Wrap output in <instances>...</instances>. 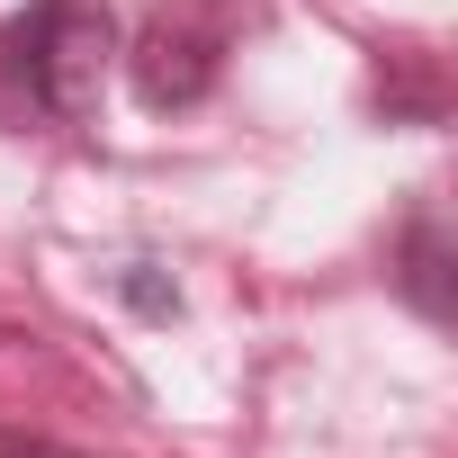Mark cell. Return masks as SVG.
I'll use <instances>...</instances> for the list:
<instances>
[{
	"mask_svg": "<svg viewBox=\"0 0 458 458\" xmlns=\"http://www.w3.org/2000/svg\"><path fill=\"white\" fill-rule=\"evenodd\" d=\"M108 46H117V37H108V10H90V0H46L28 28H10V55H19L37 108L64 117V126H81V117L99 108Z\"/></svg>",
	"mask_w": 458,
	"mask_h": 458,
	"instance_id": "1",
	"label": "cell"
},
{
	"mask_svg": "<svg viewBox=\"0 0 458 458\" xmlns=\"http://www.w3.org/2000/svg\"><path fill=\"white\" fill-rule=\"evenodd\" d=\"M126 72H135V99H144V108H198V99L216 90V72H225V28H216L207 10H162V19L135 37Z\"/></svg>",
	"mask_w": 458,
	"mask_h": 458,
	"instance_id": "2",
	"label": "cell"
},
{
	"mask_svg": "<svg viewBox=\"0 0 458 458\" xmlns=\"http://www.w3.org/2000/svg\"><path fill=\"white\" fill-rule=\"evenodd\" d=\"M395 279H404V297H413L431 324L449 315V252H440V216H413V234H404V270H395Z\"/></svg>",
	"mask_w": 458,
	"mask_h": 458,
	"instance_id": "3",
	"label": "cell"
},
{
	"mask_svg": "<svg viewBox=\"0 0 458 458\" xmlns=\"http://www.w3.org/2000/svg\"><path fill=\"white\" fill-rule=\"evenodd\" d=\"M0 458H81V449H55V440H28V431L0 422Z\"/></svg>",
	"mask_w": 458,
	"mask_h": 458,
	"instance_id": "4",
	"label": "cell"
}]
</instances>
